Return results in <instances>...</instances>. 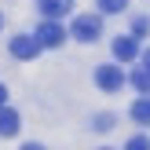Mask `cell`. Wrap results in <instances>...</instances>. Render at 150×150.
I'll return each mask as SVG.
<instances>
[{
  "instance_id": "obj_2",
  "label": "cell",
  "mask_w": 150,
  "mask_h": 150,
  "mask_svg": "<svg viewBox=\"0 0 150 150\" xmlns=\"http://www.w3.org/2000/svg\"><path fill=\"white\" fill-rule=\"evenodd\" d=\"M37 40H40V48H59V44L66 40V29L59 26L55 18H44L40 26H37Z\"/></svg>"
},
{
  "instance_id": "obj_5",
  "label": "cell",
  "mask_w": 150,
  "mask_h": 150,
  "mask_svg": "<svg viewBox=\"0 0 150 150\" xmlns=\"http://www.w3.org/2000/svg\"><path fill=\"white\" fill-rule=\"evenodd\" d=\"M136 55H139V40L136 37H117L114 40V59L117 62H132Z\"/></svg>"
},
{
  "instance_id": "obj_18",
  "label": "cell",
  "mask_w": 150,
  "mask_h": 150,
  "mask_svg": "<svg viewBox=\"0 0 150 150\" xmlns=\"http://www.w3.org/2000/svg\"><path fill=\"white\" fill-rule=\"evenodd\" d=\"M103 150H106V146H103Z\"/></svg>"
},
{
  "instance_id": "obj_14",
  "label": "cell",
  "mask_w": 150,
  "mask_h": 150,
  "mask_svg": "<svg viewBox=\"0 0 150 150\" xmlns=\"http://www.w3.org/2000/svg\"><path fill=\"white\" fill-rule=\"evenodd\" d=\"M4 103H7V88L0 84V106H4Z\"/></svg>"
},
{
  "instance_id": "obj_1",
  "label": "cell",
  "mask_w": 150,
  "mask_h": 150,
  "mask_svg": "<svg viewBox=\"0 0 150 150\" xmlns=\"http://www.w3.org/2000/svg\"><path fill=\"white\" fill-rule=\"evenodd\" d=\"M70 33H73V40L92 44V40H99V33H103V18H99V15H77Z\"/></svg>"
},
{
  "instance_id": "obj_3",
  "label": "cell",
  "mask_w": 150,
  "mask_h": 150,
  "mask_svg": "<svg viewBox=\"0 0 150 150\" xmlns=\"http://www.w3.org/2000/svg\"><path fill=\"white\" fill-rule=\"evenodd\" d=\"M95 84H99L103 92H117V88L125 84V73L117 70V66H99V70H95Z\"/></svg>"
},
{
  "instance_id": "obj_12",
  "label": "cell",
  "mask_w": 150,
  "mask_h": 150,
  "mask_svg": "<svg viewBox=\"0 0 150 150\" xmlns=\"http://www.w3.org/2000/svg\"><path fill=\"white\" fill-rule=\"evenodd\" d=\"M146 29H150V22H146V18H136V22H132V37H136V40L146 33Z\"/></svg>"
},
{
  "instance_id": "obj_9",
  "label": "cell",
  "mask_w": 150,
  "mask_h": 150,
  "mask_svg": "<svg viewBox=\"0 0 150 150\" xmlns=\"http://www.w3.org/2000/svg\"><path fill=\"white\" fill-rule=\"evenodd\" d=\"M132 121L150 125V99H136V103H132Z\"/></svg>"
},
{
  "instance_id": "obj_8",
  "label": "cell",
  "mask_w": 150,
  "mask_h": 150,
  "mask_svg": "<svg viewBox=\"0 0 150 150\" xmlns=\"http://www.w3.org/2000/svg\"><path fill=\"white\" fill-rule=\"evenodd\" d=\"M132 88H136V92H143V95H150V70L146 66H139V70H132Z\"/></svg>"
},
{
  "instance_id": "obj_17",
  "label": "cell",
  "mask_w": 150,
  "mask_h": 150,
  "mask_svg": "<svg viewBox=\"0 0 150 150\" xmlns=\"http://www.w3.org/2000/svg\"><path fill=\"white\" fill-rule=\"evenodd\" d=\"M0 26H4V18H0Z\"/></svg>"
},
{
  "instance_id": "obj_11",
  "label": "cell",
  "mask_w": 150,
  "mask_h": 150,
  "mask_svg": "<svg viewBox=\"0 0 150 150\" xmlns=\"http://www.w3.org/2000/svg\"><path fill=\"white\" fill-rule=\"evenodd\" d=\"M125 150H150V139L146 136H132L128 143H125Z\"/></svg>"
},
{
  "instance_id": "obj_7",
  "label": "cell",
  "mask_w": 150,
  "mask_h": 150,
  "mask_svg": "<svg viewBox=\"0 0 150 150\" xmlns=\"http://www.w3.org/2000/svg\"><path fill=\"white\" fill-rule=\"evenodd\" d=\"M18 128H22V117L15 114L11 106H0V136L7 139V136H15Z\"/></svg>"
},
{
  "instance_id": "obj_16",
  "label": "cell",
  "mask_w": 150,
  "mask_h": 150,
  "mask_svg": "<svg viewBox=\"0 0 150 150\" xmlns=\"http://www.w3.org/2000/svg\"><path fill=\"white\" fill-rule=\"evenodd\" d=\"M22 150H44L40 143H26V146H22Z\"/></svg>"
},
{
  "instance_id": "obj_15",
  "label": "cell",
  "mask_w": 150,
  "mask_h": 150,
  "mask_svg": "<svg viewBox=\"0 0 150 150\" xmlns=\"http://www.w3.org/2000/svg\"><path fill=\"white\" fill-rule=\"evenodd\" d=\"M143 66H146V70H150V48L143 51Z\"/></svg>"
},
{
  "instance_id": "obj_6",
  "label": "cell",
  "mask_w": 150,
  "mask_h": 150,
  "mask_svg": "<svg viewBox=\"0 0 150 150\" xmlns=\"http://www.w3.org/2000/svg\"><path fill=\"white\" fill-rule=\"evenodd\" d=\"M40 4V11H44V18H62L66 11H73V0H37Z\"/></svg>"
},
{
  "instance_id": "obj_13",
  "label": "cell",
  "mask_w": 150,
  "mask_h": 150,
  "mask_svg": "<svg viewBox=\"0 0 150 150\" xmlns=\"http://www.w3.org/2000/svg\"><path fill=\"white\" fill-rule=\"evenodd\" d=\"M110 125H114V117H110V114L95 117V128H99V132H110Z\"/></svg>"
},
{
  "instance_id": "obj_10",
  "label": "cell",
  "mask_w": 150,
  "mask_h": 150,
  "mask_svg": "<svg viewBox=\"0 0 150 150\" xmlns=\"http://www.w3.org/2000/svg\"><path fill=\"white\" fill-rule=\"evenodd\" d=\"M128 7V0H99V11L103 15H121Z\"/></svg>"
},
{
  "instance_id": "obj_4",
  "label": "cell",
  "mask_w": 150,
  "mask_h": 150,
  "mask_svg": "<svg viewBox=\"0 0 150 150\" xmlns=\"http://www.w3.org/2000/svg\"><path fill=\"white\" fill-rule=\"evenodd\" d=\"M37 51H40V40H37V37H15L11 40V55L15 59H37Z\"/></svg>"
}]
</instances>
